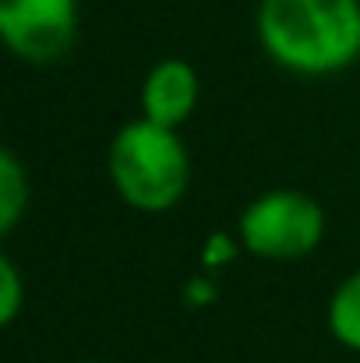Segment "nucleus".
<instances>
[{
	"instance_id": "nucleus-10",
	"label": "nucleus",
	"mask_w": 360,
	"mask_h": 363,
	"mask_svg": "<svg viewBox=\"0 0 360 363\" xmlns=\"http://www.w3.org/2000/svg\"><path fill=\"white\" fill-rule=\"evenodd\" d=\"M209 286H212V282L198 279V282H191V289H187V293H191L195 300H212V296H216V289H209Z\"/></svg>"
},
{
	"instance_id": "nucleus-11",
	"label": "nucleus",
	"mask_w": 360,
	"mask_h": 363,
	"mask_svg": "<svg viewBox=\"0 0 360 363\" xmlns=\"http://www.w3.org/2000/svg\"><path fill=\"white\" fill-rule=\"evenodd\" d=\"M89 363H99V360H89Z\"/></svg>"
},
{
	"instance_id": "nucleus-8",
	"label": "nucleus",
	"mask_w": 360,
	"mask_h": 363,
	"mask_svg": "<svg viewBox=\"0 0 360 363\" xmlns=\"http://www.w3.org/2000/svg\"><path fill=\"white\" fill-rule=\"evenodd\" d=\"M21 300H25L21 275H18L11 257H0V325H14V318L21 311Z\"/></svg>"
},
{
	"instance_id": "nucleus-1",
	"label": "nucleus",
	"mask_w": 360,
	"mask_h": 363,
	"mask_svg": "<svg viewBox=\"0 0 360 363\" xmlns=\"http://www.w3.org/2000/svg\"><path fill=\"white\" fill-rule=\"evenodd\" d=\"M261 50L290 74L322 78L360 57V0H258Z\"/></svg>"
},
{
	"instance_id": "nucleus-2",
	"label": "nucleus",
	"mask_w": 360,
	"mask_h": 363,
	"mask_svg": "<svg viewBox=\"0 0 360 363\" xmlns=\"http://www.w3.org/2000/svg\"><path fill=\"white\" fill-rule=\"evenodd\" d=\"M110 184L134 212H170L191 180V159L177 130L138 121L124 123L110 141Z\"/></svg>"
},
{
	"instance_id": "nucleus-9",
	"label": "nucleus",
	"mask_w": 360,
	"mask_h": 363,
	"mask_svg": "<svg viewBox=\"0 0 360 363\" xmlns=\"http://www.w3.org/2000/svg\"><path fill=\"white\" fill-rule=\"evenodd\" d=\"M230 254H234L230 240H227L223 233H212V240H209V250H205V264L212 268V264H219V261H230Z\"/></svg>"
},
{
	"instance_id": "nucleus-4",
	"label": "nucleus",
	"mask_w": 360,
	"mask_h": 363,
	"mask_svg": "<svg viewBox=\"0 0 360 363\" xmlns=\"http://www.w3.org/2000/svg\"><path fill=\"white\" fill-rule=\"evenodd\" d=\"M0 35L25 64H57L78 35V0H0Z\"/></svg>"
},
{
	"instance_id": "nucleus-5",
	"label": "nucleus",
	"mask_w": 360,
	"mask_h": 363,
	"mask_svg": "<svg viewBox=\"0 0 360 363\" xmlns=\"http://www.w3.org/2000/svg\"><path fill=\"white\" fill-rule=\"evenodd\" d=\"M198 96H202L198 71H195L187 60L170 57V60H159V64L145 74V85H141V113H145V121L177 130L180 123L195 113Z\"/></svg>"
},
{
	"instance_id": "nucleus-6",
	"label": "nucleus",
	"mask_w": 360,
	"mask_h": 363,
	"mask_svg": "<svg viewBox=\"0 0 360 363\" xmlns=\"http://www.w3.org/2000/svg\"><path fill=\"white\" fill-rule=\"evenodd\" d=\"M325 321H329V332L332 339L350 350V353H360V272L347 275L332 300H329V311H325Z\"/></svg>"
},
{
	"instance_id": "nucleus-3",
	"label": "nucleus",
	"mask_w": 360,
	"mask_h": 363,
	"mask_svg": "<svg viewBox=\"0 0 360 363\" xmlns=\"http://www.w3.org/2000/svg\"><path fill=\"white\" fill-rule=\"evenodd\" d=\"M240 243L261 261H300L325 237V212L304 191L258 194L240 212Z\"/></svg>"
},
{
	"instance_id": "nucleus-7",
	"label": "nucleus",
	"mask_w": 360,
	"mask_h": 363,
	"mask_svg": "<svg viewBox=\"0 0 360 363\" xmlns=\"http://www.w3.org/2000/svg\"><path fill=\"white\" fill-rule=\"evenodd\" d=\"M28 208V177L14 152H0V233H11Z\"/></svg>"
}]
</instances>
